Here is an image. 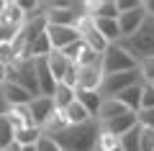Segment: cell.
Returning a JSON list of instances; mask_svg holds the SVG:
<instances>
[{"instance_id":"26","label":"cell","mask_w":154,"mask_h":151,"mask_svg":"<svg viewBox=\"0 0 154 151\" xmlns=\"http://www.w3.org/2000/svg\"><path fill=\"white\" fill-rule=\"evenodd\" d=\"M85 49H88V46H85V41H82V38H80V41L69 44V46H67V49H62V54H64L67 59L72 62V64H77V59L82 56V51H85Z\"/></svg>"},{"instance_id":"22","label":"cell","mask_w":154,"mask_h":151,"mask_svg":"<svg viewBox=\"0 0 154 151\" xmlns=\"http://www.w3.org/2000/svg\"><path fill=\"white\" fill-rule=\"evenodd\" d=\"M44 136V131L36 128V125H28V128H21L13 133V141H18L21 146H36V141Z\"/></svg>"},{"instance_id":"24","label":"cell","mask_w":154,"mask_h":151,"mask_svg":"<svg viewBox=\"0 0 154 151\" xmlns=\"http://www.w3.org/2000/svg\"><path fill=\"white\" fill-rule=\"evenodd\" d=\"M18 62V51L13 46V41H0V64L3 67H11Z\"/></svg>"},{"instance_id":"17","label":"cell","mask_w":154,"mask_h":151,"mask_svg":"<svg viewBox=\"0 0 154 151\" xmlns=\"http://www.w3.org/2000/svg\"><path fill=\"white\" fill-rule=\"evenodd\" d=\"M75 100L82 105V108L88 110V115L95 120V115H98V108H100V103H103V97H100L98 92H82V90H75Z\"/></svg>"},{"instance_id":"34","label":"cell","mask_w":154,"mask_h":151,"mask_svg":"<svg viewBox=\"0 0 154 151\" xmlns=\"http://www.w3.org/2000/svg\"><path fill=\"white\" fill-rule=\"evenodd\" d=\"M144 11H146L149 18H154V0H146V3H144Z\"/></svg>"},{"instance_id":"7","label":"cell","mask_w":154,"mask_h":151,"mask_svg":"<svg viewBox=\"0 0 154 151\" xmlns=\"http://www.w3.org/2000/svg\"><path fill=\"white\" fill-rule=\"evenodd\" d=\"M26 108H28V115H31V120H33V125H36V128H44L46 120L51 118V113L57 110L54 103H51V97H44V95L33 97Z\"/></svg>"},{"instance_id":"2","label":"cell","mask_w":154,"mask_h":151,"mask_svg":"<svg viewBox=\"0 0 154 151\" xmlns=\"http://www.w3.org/2000/svg\"><path fill=\"white\" fill-rule=\"evenodd\" d=\"M118 44H121L136 62L144 59V56H154V18L146 16V21L139 26V31L134 33V36L123 38V41H118Z\"/></svg>"},{"instance_id":"37","label":"cell","mask_w":154,"mask_h":151,"mask_svg":"<svg viewBox=\"0 0 154 151\" xmlns=\"http://www.w3.org/2000/svg\"><path fill=\"white\" fill-rule=\"evenodd\" d=\"M21 151H36V146H21Z\"/></svg>"},{"instance_id":"29","label":"cell","mask_w":154,"mask_h":151,"mask_svg":"<svg viewBox=\"0 0 154 151\" xmlns=\"http://www.w3.org/2000/svg\"><path fill=\"white\" fill-rule=\"evenodd\" d=\"M139 151H154V131L152 128H141V133H139Z\"/></svg>"},{"instance_id":"32","label":"cell","mask_w":154,"mask_h":151,"mask_svg":"<svg viewBox=\"0 0 154 151\" xmlns=\"http://www.w3.org/2000/svg\"><path fill=\"white\" fill-rule=\"evenodd\" d=\"M62 85L72 87V90L77 87V67L72 64V62H69V67H67V72H64V80H62Z\"/></svg>"},{"instance_id":"14","label":"cell","mask_w":154,"mask_h":151,"mask_svg":"<svg viewBox=\"0 0 154 151\" xmlns=\"http://www.w3.org/2000/svg\"><path fill=\"white\" fill-rule=\"evenodd\" d=\"M46 67H49L51 77H54L57 82H62V80H64L67 67H69V59H67V56L62 54V51H54V49H51L49 54H46Z\"/></svg>"},{"instance_id":"38","label":"cell","mask_w":154,"mask_h":151,"mask_svg":"<svg viewBox=\"0 0 154 151\" xmlns=\"http://www.w3.org/2000/svg\"><path fill=\"white\" fill-rule=\"evenodd\" d=\"M0 23H3V18H0Z\"/></svg>"},{"instance_id":"18","label":"cell","mask_w":154,"mask_h":151,"mask_svg":"<svg viewBox=\"0 0 154 151\" xmlns=\"http://www.w3.org/2000/svg\"><path fill=\"white\" fill-rule=\"evenodd\" d=\"M3 23H8V26H23L26 23V13H23V8L18 5V0H5V11H3Z\"/></svg>"},{"instance_id":"15","label":"cell","mask_w":154,"mask_h":151,"mask_svg":"<svg viewBox=\"0 0 154 151\" xmlns=\"http://www.w3.org/2000/svg\"><path fill=\"white\" fill-rule=\"evenodd\" d=\"M116 100L126 105V110L139 113V110H141V85H131V87H126L123 92H118V95H116Z\"/></svg>"},{"instance_id":"31","label":"cell","mask_w":154,"mask_h":151,"mask_svg":"<svg viewBox=\"0 0 154 151\" xmlns=\"http://www.w3.org/2000/svg\"><path fill=\"white\" fill-rule=\"evenodd\" d=\"M36 151H62V149L54 143V138H51V136H46V133H44L41 138L36 141Z\"/></svg>"},{"instance_id":"5","label":"cell","mask_w":154,"mask_h":151,"mask_svg":"<svg viewBox=\"0 0 154 151\" xmlns=\"http://www.w3.org/2000/svg\"><path fill=\"white\" fill-rule=\"evenodd\" d=\"M103 85V72H100V62L90 67H77V87L82 92H98Z\"/></svg>"},{"instance_id":"35","label":"cell","mask_w":154,"mask_h":151,"mask_svg":"<svg viewBox=\"0 0 154 151\" xmlns=\"http://www.w3.org/2000/svg\"><path fill=\"white\" fill-rule=\"evenodd\" d=\"M3 151H21V143H18V141H11V143H8Z\"/></svg>"},{"instance_id":"6","label":"cell","mask_w":154,"mask_h":151,"mask_svg":"<svg viewBox=\"0 0 154 151\" xmlns=\"http://www.w3.org/2000/svg\"><path fill=\"white\" fill-rule=\"evenodd\" d=\"M144 21H146L144 3H141L139 8H134V11H128V13H121V16L116 18V23H118V31H121V41H123V38H128V36H134Z\"/></svg>"},{"instance_id":"10","label":"cell","mask_w":154,"mask_h":151,"mask_svg":"<svg viewBox=\"0 0 154 151\" xmlns=\"http://www.w3.org/2000/svg\"><path fill=\"white\" fill-rule=\"evenodd\" d=\"M126 113H131V110H126L123 103H118L116 97H105L103 103H100V108H98L95 120H98V123H108V120L118 118V115H126Z\"/></svg>"},{"instance_id":"16","label":"cell","mask_w":154,"mask_h":151,"mask_svg":"<svg viewBox=\"0 0 154 151\" xmlns=\"http://www.w3.org/2000/svg\"><path fill=\"white\" fill-rule=\"evenodd\" d=\"M5 118H8V123H11L13 133H16V131H21V128L33 125V120H31V115H28V108H26V105H23V108H8Z\"/></svg>"},{"instance_id":"25","label":"cell","mask_w":154,"mask_h":151,"mask_svg":"<svg viewBox=\"0 0 154 151\" xmlns=\"http://www.w3.org/2000/svg\"><path fill=\"white\" fill-rule=\"evenodd\" d=\"M136 69H139L141 82H154V56H144V59H139Z\"/></svg>"},{"instance_id":"20","label":"cell","mask_w":154,"mask_h":151,"mask_svg":"<svg viewBox=\"0 0 154 151\" xmlns=\"http://www.w3.org/2000/svg\"><path fill=\"white\" fill-rule=\"evenodd\" d=\"M62 113H64V120H67V125H80V123H88V120H93L88 115V110L82 108V105L77 103H72V105H67L64 110H62Z\"/></svg>"},{"instance_id":"19","label":"cell","mask_w":154,"mask_h":151,"mask_svg":"<svg viewBox=\"0 0 154 151\" xmlns=\"http://www.w3.org/2000/svg\"><path fill=\"white\" fill-rule=\"evenodd\" d=\"M51 103H54L57 110H64L67 105L75 103V90H72V87H67V85H62V82H57L54 92H51Z\"/></svg>"},{"instance_id":"27","label":"cell","mask_w":154,"mask_h":151,"mask_svg":"<svg viewBox=\"0 0 154 151\" xmlns=\"http://www.w3.org/2000/svg\"><path fill=\"white\" fill-rule=\"evenodd\" d=\"M141 110H154V85L141 82Z\"/></svg>"},{"instance_id":"33","label":"cell","mask_w":154,"mask_h":151,"mask_svg":"<svg viewBox=\"0 0 154 151\" xmlns=\"http://www.w3.org/2000/svg\"><path fill=\"white\" fill-rule=\"evenodd\" d=\"M139 5H141L139 0H116V11H118V16H121V13L134 11V8H139Z\"/></svg>"},{"instance_id":"21","label":"cell","mask_w":154,"mask_h":151,"mask_svg":"<svg viewBox=\"0 0 154 151\" xmlns=\"http://www.w3.org/2000/svg\"><path fill=\"white\" fill-rule=\"evenodd\" d=\"M95 151H121V138L108 131H98V141H95Z\"/></svg>"},{"instance_id":"28","label":"cell","mask_w":154,"mask_h":151,"mask_svg":"<svg viewBox=\"0 0 154 151\" xmlns=\"http://www.w3.org/2000/svg\"><path fill=\"white\" fill-rule=\"evenodd\" d=\"M11 141H13V128H11V123H8V118L3 115V118H0V151L5 149Z\"/></svg>"},{"instance_id":"9","label":"cell","mask_w":154,"mask_h":151,"mask_svg":"<svg viewBox=\"0 0 154 151\" xmlns=\"http://www.w3.org/2000/svg\"><path fill=\"white\" fill-rule=\"evenodd\" d=\"M0 97L5 100L8 108H23V105H28V103L33 100V97L28 95V92L23 90L21 85H11V82L0 87Z\"/></svg>"},{"instance_id":"4","label":"cell","mask_w":154,"mask_h":151,"mask_svg":"<svg viewBox=\"0 0 154 151\" xmlns=\"http://www.w3.org/2000/svg\"><path fill=\"white\" fill-rule=\"evenodd\" d=\"M131 85H141V77H139V69H134V72H121V74H108V77H103V85H100V90H98V95L103 97H116L118 92H123L126 87H131Z\"/></svg>"},{"instance_id":"30","label":"cell","mask_w":154,"mask_h":151,"mask_svg":"<svg viewBox=\"0 0 154 151\" xmlns=\"http://www.w3.org/2000/svg\"><path fill=\"white\" fill-rule=\"evenodd\" d=\"M136 123L141 128H152L154 131V110H139L136 113Z\"/></svg>"},{"instance_id":"12","label":"cell","mask_w":154,"mask_h":151,"mask_svg":"<svg viewBox=\"0 0 154 151\" xmlns=\"http://www.w3.org/2000/svg\"><path fill=\"white\" fill-rule=\"evenodd\" d=\"M134 125H136V113H126V115H118V118L108 120V123H100V128L121 138V136L126 133V131H131Z\"/></svg>"},{"instance_id":"36","label":"cell","mask_w":154,"mask_h":151,"mask_svg":"<svg viewBox=\"0 0 154 151\" xmlns=\"http://www.w3.org/2000/svg\"><path fill=\"white\" fill-rule=\"evenodd\" d=\"M8 113V105H5V100H3V97H0V118H3V115Z\"/></svg>"},{"instance_id":"13","label":"cell","mask_w":154,"mask_h":151,"mask_svg":"<svg viewBox=\"0 0 154 151\" xmlns=\"http://www.w3.org/2000/svg\"><path fill=\"white\" fill-rule=\"evenodd\" d=\"M93 23H95V28H98V33L108 44H118L121 41V31H118L116 18H93Z\"/></svg>"},{"instance_id":"3","label":"cell","mask_w":154,"mask_h":151,"mask_svg":"<svg viewBox=\"0 0 154 151\" xmlns=\"http://www.w3.org/2000/svg\"><path fill=\"white\" fill-rule=\"evenodd\" d=\"M136 64H139V62L128 54L121 44H110L103 54H100V72H103V77L121 74V72H134Z\"/></svg>"},{"instance_id":"1","label":"cell","mask_w":154,"mask_h":151,"mask_svg":"<svg viewBox=\"0 0 154 151\" xmlns=\"http://www.w3.org/2000/svg\"><path fill=\"white\" fill-rule=\"evenodd\" d=\"M100 123L98 120H88L80 125H67L64 131L54 133V143L62 151H95V141H98Z\"/></svg>"},{"instance_id":"23","label":"cell","mask_w":154,"mask_h":151,"mask_svg":"<svg viewBox=\"0 0 154 151\" xmlns=\"http://www.w3.org/2000/svg\"><path fill=\"white\" fill-rule=\"evenodd\" d=\"M139 133H141V125H134L131 131L121 136V151H139Z\"/></svg>"},{"instance_id":"8","label":"cell","mask_w":154,"mask_h":151,"mask_svg":"<svg viewBox=\"0 0 154 151\" xmlns=\"http://www.w3.org/2000/svg\"><path fill=\"white\" fill-rule=\"evenodd\" d=\"M46 38H49V44H51V49H54V51H62V49H67L69 44L80 41V33H77V28L46 26Z\"/></svg>"},{"instance_id":"11","label":"cell","mask_w":154,"mask_h":151,"mask_svg":"<svg viewBox=\"0 0 154 151\" xmlns=\"http://www.w3.org/2000/svg\"><path fill=\"white\" fill-rule=\"evenodd\" d=\"M85 16L90 18H118L116 0H95V3H82Z\"/></svg>"}]
</instances>
